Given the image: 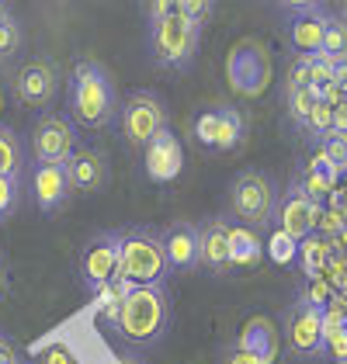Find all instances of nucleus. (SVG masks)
Instances as JSON below:
<instances>
[{
	"mask_svg": "<svg viewBox=\"0 0 347 364\" xmlns=\"http://www.w3.org/2000/svg\"><path fill=\"white\" fill-rule=\"evenodd\" d=\"M118 118L112 73L97 59H77L70 73V122L84 129H108Z\"/></svg>",
	"mask_w": 347,
	"mask_h": 364,
	"instance_id": "1",
	"label": "nucleus"
},
{
	"mask_svg": "<svg viewBox=\"0 0 347 364\" xmlns=\"http://www.w3.org/2000/svg\"><path fill=\"white\" fill-rule=\"evenodd\" d=\"M171 295L164 284L129 288L118 302L112 330L136 347H149V343L164 340V333L171 330Z\"/></svg>",
	"mask_w": 347,
	"mask_h": 364,
	"instance_id": "2",
	"label": "nucleus"
},
{
	"mask_svg": "<svg viewBox=\"0 0 347 364\" xmlns=\"http://www.w3.org/2000/svg\"><path fill=\"white\" fill-rule=\"evenodd\" d=\"M171 267L164 253V236L153 225H132L122 229V260H118V281L129 288H149L167 284Z\"/></svg>",
	"mask_w": 347,
	"mask_h": 364,
	"instance_id": "3",
	"label": "nucleus"
},
{
	"mask_svg": "<svg viewBox=\"0 0 347 364\" xmlns=\"http://www.w3.org/2000/svg\"><path fill=\"white\" fill-rule=\"evenodd\" d=\"M278 181L267 173V170H240L230 181V191H226V205H230L236 225H247V229H267L274 219V208H278Z\"/></svg>",
	"mask_w": 347,
	"mask_h": 364,
	"instance_id": "4",
	"label": "nucleus"
},
{
	"mask_svg": "<svg viewBox=\"0 0 347 364\" xmlns=\"http://www.w3.org/2000/svg\"><path fill=\"white\" fill-rule=\"evenodd\" d=\"M146 42H149V56H153L156 66L188 70L195 63V56H198V49H202V28L174 11V14L160 18V21H149Z\"/></svg>",
	"mask_w": 347,
	"mask_h": 364,
	"instance_id": "5",
	"label": "nucleus"
},
{
	"mask_svg": "<svg viewBox=\"0 0 347 364\" xmlns=\"http://www.w3.org/2000/svg\"><path fill=\"white\" fill-rule=\"evenodd\" d=\"M278 336L295 361H319L323 358V306L316 299H299L285 309Z\"/></svg>",
	"mask_w": 347,
	"mask_h": 364,
	"instance_id": "6",
	"label": "nucleus"
},
{
	"mask_svg": "<svg viewBox=\"0 0 347 364\" xmlns=\"http://www.w3.org/2000/svg\"><path fill=\"white\" fill-rule=\"evenodd\" d=\"M118 125L129 146H146L156 139L164 129H171V112L167 101L156 90H132L122 105H118Z\"/></svg>",
	"mask_w": 347,
	"mask_h": 364,
	"instance_id": "7",
	"label": "nucleus"
},
{
	"mask_svg": "<svg viewBox=\"0 0 347 364\" xmlns=\"http://www.w3.org/2000/svg\"><path fill=\"white\" fill-rule=\"evenodd\" d=\"M118 260H122V232H115V229L94 232L80 250V260H77V271H80L87 291L97 295L101 288L118 281Z\"/></svg>",
	"mask_w": 347,
	"mask_h": 364,
	"instance_id": "8",
	"label": "nucleus"
},
{
	"mask_svg": "<svg viewBox=\"0 0 347 364\" xmlns=\"http://www.w3.org/2000/svg\"><path fill=\"white\" fill-rule=\"evenodd\" d=\"M77 149V125L70 114L42 112L28 132V153L35 164H66Z\"/></svg>",
	"mask_w": 347,
	"mask_h": 364,
	"instance_id": "9",
	"label": "nucleus"
},
{
	"mask_svg": "<svg viewBox=\"0 0 347 364\" xmlns=\"http://www.w3.org/2000/svg\"><path fill=\"white\" fill-rule=\"evenodd\" d=\"M191 132H195L198 146H205V149L233 153V149L243 146L247 118L236 112V108H202V112L191 118Z\"/></svg>",
	"mask_w": 347,
	"mask_h": 364,
	"instance_id": "10",
	"label": "nucleus"
},
{
	"mask_svg": "<svg viewBox=\"0 0 347 364\" xmlns=\"http://www.w3.org/2000/svg\"><path fill=\"white\" fill-rule=\"evenodd\" d=\"M59 66L49 56L28 59L18 73H14V97L25 108H49L59 94Z\"/></svg>",
	"mask_w": 347,
	"mask_h": 364,
	"instance_id": "11",
	"label": "nucleus"
},
{
	"mask_svg": "<svg viewBox=\"0 0 347 364\" xmlns=\"http://www.w3.org/2000/svg\"><path fill=\"white\" fill-rule=\"evenodd\" d=\"M282 11L289 14V46L295 49V56H316L319 46H323V28H326L330 7L302 0V4H282Z\"/></svg>",
	"mask_w": 347,
	"mask_h": 364,
	"instance_id": "12",
	"label": "nucleus"
},
{
	"mask_svg": "<svg viewBox=\"0 0 347 364\" xmlns=\"http://www.w3.org/2000/svg\"><path fill=\"white\" fill-rule=\"evenodd\" d=\"M274 232L289 236L292 243H302L306 236H313L319 225V205L309 201L295 184H289L282 195H278V208H274Z\"/></svg>",
	"mask_w": 347,
	"mask_h": 364,
	"instance_id": "13",
	"label": "nucleus"
},
{
	"mask_svg": "<svg viewBox=\"0 0 347 364\" xmlns=\"http://www.w3.org/2000/svg\"><path fill=\"white\" fill-rule=\"evenodd\" d=\"M108 177H112V164H108V153L97 149V146H77L66 160V181H70V191L73 195H97L108 188Z\"/></svg>",
	"mask_w": 347,
	"mask_h": 364,
	"instance_id": "14",
	"label": "nucleus"
},
{
	"mask_svg": "<svg viewBox=\"0 0 347 364\" xmlns=\"http://www.w3.org/2000/svg\"><path fill=\"white\" fill-rule=\"evenodd\" d=\"M198 267L208 274L233 271V223L223 215H208L198 225Z\"/></svg>",
	"mask_w": 347,
	"mask_h": 364,
	"instance_id": "15",
	"label": "nucleus"
},
{
	"mask_svg": "<svg viewBox=\"0 0 347 364\" xmlns=\"http://www.w3.org/2000/svg\"><path fill=\"white\" fill-rule=\"evenodd\" d=\"M28 188H31V201L38 212L53 215L59 212L73 191H70V181H66V164H35L28 177Z\"/></svg>",
	"mask_w": 347,
	"mask_h": 364,
	"instance_id": "16",
	"label": "nucleus"
},
{
	"mask_svg": "<svg viewBox=\"0 0 347 364\" xmlns=\"http://www.w3.org/2000/svg\"><path fill=\"white\" fill-rule=\"evenodd\" d=\"M143 153H146V177L149 181L171 184V181L181 177V170H184V146H181V139L174 136L171 129H164L156 139L146 142Z\"/></svg>",
	"mask_w": 347,
	"mask_h": 364,
	"instance_id": "17",
	"label": "nucleus"
},
{
	"mask_svg": "<svg viewBox=\"0 0 347 364\" xmlns=\"http://www.w3.org/2000/svg\"><path fill=\"white\" fill-rule=\"evenodd\" d=\"M160 236H164V253H167L171 274H188L198 267V225L188 223V219H177Z\"/></svg>",
	"mask_w": 347,
	"mask_h": 364,
	"instance_id": "18",
	"label": "nucleus"
},
{
	"mask_svg": "<svg viewBox=\"0 0 347 364\" xmlns=\"http://www.w3.org/2000/svg\"><path fill=\"white\" fill-rule=\"evenodd\" d=\"M337 177H341V170L330 167V164H326V156L316 149V153H313V160H306V164L299 167V173H295V181H292V184H295L302 195L309 198V201L323 205L326 198L333 195Z\"/></svg>",
	"mask_w": 347,
	"mask_h": 364,
	"instance_id": "19",
	"label": "nucleus"
},
{
	"mask_svg": "<svg viewBox=\"0 0 347 364\" xmlns=\"http://www.w3.org/2000/svg\"><path fill=\"white\" fill-rule=\"evenodd\" d=\"M233 343H236L240 350L254 354V358L264 361V364H274L278 361V350H282V336H278V330H274V323L264 319V316L247 319V326L240 330V336H236Z\"/></svg>",
	"mask_w": 347,
	"mask_h": 364,
	"instance_id": "20",
	"label": "nucleus"
},
{
	"mask_svg": "<svg viewBox=\"0 0 347 364\" xmlns=\"http://www.w3.org/2000/svg\"><path fill=\"white\" fill-rule=\"evenodd\" d=\"M323 358L347 364V316L337 306H323Z\"/></svg>",
	"mask_w": 347,
	"mask_h": 364,
	"instance_id": "21",
	"label": "nucleus"
},
{
	"mask_svg": "<svg viewBox=\"0 0 347 364\" xmlns=\"http://www.w3.org/2000/svg\"><path fill=\"white\" fill-rule=\"evenodd\" d=\"M25 173V142L11 125H0V177L21 181Z\"/></svg>",
	"mask_w": 347,
	"mask_h": 364,
	"instance_id": "22",
	"label": "nucleus"
},
{
	"mask_svg": "<svg viewBox=\"0 0 347 364\" xmlns=\"http://www.w3.org/2000/svg\"><path fill=\"white\" fill-rule=\"evenodd\" d=\"M319 101V94L313 90V87H292L285 84V90H282V105H285V114H289V122L302 132V125H306V118H309V112H313V105Z\"/></svg>",
	"mask_w": 347,
	"mask_h": 364,
	"instance_id": "23",
	"label": "nucleus"
},
{
	"mask_svg": "<svg viewBox=\"0 0 347 364\" xmlns=\"http://www.w3.org/2000/svg\"><path fill=\"white\" fill-rule=\"evenodd\" d=\"M319 56H326L333 66L347 59V25L330 11L326 18V28H323V46H319Z\"/></svg>",
	"mask_w": 347,
	"mask_h": 364,
	"instance_id": "24",
	"label": "nucleus"
},
{
	"mask_svg": "<svg viewBox=\"0 0 347 364\" xmlns=\"http://www.w3.org/2000/svg\"><path fill=\"white\" fill-rule=\"evenodd\" d=\"M260 260V232L233 223V267H247Z\"/></svg>",
	"mask_w": 347,
	"mask_h": 364,
	"instance_id": "25",
	"label": "nucleus"
},
{
	"mask_svg": "<svg viewBox=\"0 0 347 364\" xmlns=\"http://www.w3.org/2000/svg\"><path fill=\"white\" fill-rule=\"evenodd\" d=\"M330 132H333V108L323 105V101H316L313 112H309V118H306V125H302V136L309 142H323Z\"/></svg>",
	"mask_w": 347,
	"mask_h": 364,
	"instance_id": "26",
	"label": "nucleus"
},
{
	"mask_svg": "<svg viewBox=\"0 0 347 364\" xmlns=\"http://www.w3.org/2000/svg\"><path fill=\"white\" fill-rule=\"evenodd\" d=\"M295 253H302V267H306V274H319L323 264H326V257H330V247H326V240H319L316 232H313V236H306V240L299 243V250Z\"/></svg>",
	"mask_w": 347,
	"mask_h": 364,
	"instance_id": "27",
	"label": "nucleus"
},
{
	"mask_svg": "<svg viewBox=\"0 0 347 364\" xmlns=\"http://www.w3.org/2000/svg\"><path fill=\"white\" fill-rule=\"evenodd\" d=\"M21 49H25V31L18 25V18L11 14V18L0 25V63H11Z\"/></svg>",
	"mask_w": 347,
	"mask_h": 364,
	"instance_id": "28",
	"label": "nucleus"
},
{
	"mask_svg": "<svg viewBox=\"0 0 347 364\" xmlns=\"http://www.w3.org/2000/svg\"><path fill=\"white\" fill-rule=\"evenodd\" d=\"M316 149L323 153V156H326V164H330V167H337L341 173L347 170V139H344V136L330 132V136H326L323 142H316Z\"/></svg>",
	"mask_w": 347,
	"mask_h": 364,
	"instance_id": "29",
	"label": "nucleus"
},
{
	"mask_svg": "<svg viewBox=\"0 0 347 364\" xmlns=\"http://www.w3.org/2000/svg\"><path fill=\"white\" fill-rule=\"evenodd\" d=\"M174 11H177L181 18H188L191 25H198V28H205V21L212 18L215 4H212V0H177V4H174Z\"/></svg>",
	"mask_w": 347,
	"mask_h": 364,
	"instance_id": "30",
	"label": "nucleus"
},
{
	"mask_svg": "<svg viewBox=\"0 0 347 364\" xmlns=\"http://www.w3.org/2000/svg\"><path fill=\"white\" fill-rule=\"evenodd\" d=\"M18 201H21V181L0 177V223L18 212Z\"/></svg>",
	"mask_w": 347,
	"mask_h": 364,
	"instance_id": "31",
	"label": "nucleus"
},
{
	"mask_svg": "<svg viewBox=\"0 0 347 364\" xmlns=\"http://www.w3.org/2000/svg\"><path fill=\"white\" fill-rule=\"evenodd\" d=\"M330 84H333V63L316 53V56H313V63H309V87L319 94L323 87H330Z\"/></svg>",
	"mask_w": 347,
	"mask_h": 364,
	"instance_id": "32",
	"label": "nucleus"
},
{
	"mask_svg": "<svg viewBox=\"0 0 347 364\" xmlns=\"http://www.w3.org/2000/svg\"><path fill=\"white\" fill-rule=\"evenodd\" d=\"M309 63H313V56H292L285 84H292V87H309Z\"/></svg>",
	"mask_w": 347,
	"mask_h": 364,
	"instance_id": "33",
	"label": "nucleus"
},
{
	"mask_svg": "<svg viewBox=\"0 0 347 364\" xmlns=\"http://www.w3.org/2000/svg\"><path fill=\"white\" fill-rule=\"evenodd\" d=\"M299 250V243H292L289 236H282V232H274V240H271V253H274V260L278 264H289L292 257Z\"/></svg>",
	"mask_w": 347,
	"mask_h": 364,
	"instance_id": "34",
	"label": "nucleus"
},
{
	"mask_svg": "<svg viewBox=\"0 0 347 364\" xmlns=\"http://www.w3.org/2000/svg\"><path fill=\"white\" fill-rule=\"evenodd\" d=\"M42 364H77V358H73L63 343H56V347H49V350L42 354Z\"/></svg>",
	"mask_w": 347,
	"mask_h": 364,
	"instance_id": "35",
	"label": "nucleus"
},
{
	"mask_svg": "<svg viewBox=\"0 0 347 364\" xmlns=\"http://www.w3.org/2000/svg\"><path fill=\"white\" fill-rule=\"evenodd\" d=\"M223 364H264V361H257L254 354H247V350H240L236 343H230V350H226Z\"/></svg>",
	"mask_w": 347,
	"mask_h": 364,
	"instance_id": "36",
	"label": "nucleus"
},
{
	"mask_svg": "<svg viewBox=\"0 0 347 364\" xmlns=\"http://www.w3.org/2000/svg\"><path fill=\"white\" fill-rule=\"evenodd\" d=\"M143 11H146V18H149V21H160V18L174 14V0H164V4H146Z\"/></svg>",
	"mask_w": 347,
	"mask_h": 364,
	"instance_id": "37",
	"label": "nucleus"
},
{
	"mask_svg": "<svg viewBox=\"0 0 347 364\" xmlns=\"http://www.w3.org/2000/svg\"><path fill=\"white\" fill-rule=\"evenodd\" d=\"M18 361H21V358H18V347L0 333V364H18Z\"/></svg>",
	"mask_w": 347,
	"mask_h": 364,
	"instance_id": "38",
	"label": "nucleus"
},
{
	"mask_svg": "<svg viewBox=\"0 0 347 364\" xmlns=\"http://www.w3.org/2000/svg\"><path fill=\"white\" fill-rule=\"evenodd\" d=\"M333 132L347 139V101H341V105L333 108Z\"/></svg>",
	"mask_w": 347,
	"mask_h": 364,
	"instance_id": "39",
	"label": "nucleus"
},
{
	"mask_svg": "<svg viewBox=\"0 0 347 364\" xmlns=\"http://www.w3.org/2000/svg\"><path fill=\"white\" fill-rule=\"evenodd\" d=\"M333 87H337V90H341V94L347 97V59L333 66Z\"/></svg>",
	"mask_w": 347,
	"mask_h": 364,
	"instance_id": "40",
	"label": "nucleus"
},
{
	"mask_svg": "<svg viewBox=\"0 0 347 364\" xmlns=\"http://www.w3.org/2000/svg\"><path fill=\"white\" fill-rule=\"evenodd\" d=\"M330 11H333V14H337V18L347 25V0H344V4H337V7H330Z\"/></svg>",
	"mask_w": 347,
	"mask_h": 364,
	"instance_id": "41",
	"label": "nucleus"
},
{
	"mask_svg": "<svg viewBox=\"0 0 347 364\" xmlns=\"http://www.w3.org/2000/svg\"><path fill=\"white\" fill-rule=\"evenodd\" d=\"M7 18H11V7H7V4H4V0H0V25H4V21H7Z\"/></svg>",
	"mask_w": 347,
	"mask_h": 364,
	"instance_id": "42",
	"label": "nucleus"
},
{
	"mask_svg": "<svg viewBox=\"0 0 347 364\" xmlns=\"http://www.w3.org/2000/svg\"><path fill=\"white\" fill-rule=\"evenodd\" d=\"M118 364H139V361H136L132 354H125V358H118Z\"/></svg>",
	"mask_w": 347,
	"mask_h": 364,
	"instance_id": "43",
	"label": "nucleus"
},
{
	"mask_svg": "<svg viewBox=\"0 0 347 364\" xmlns=\"http://www.w3.org/2000/svg\"><path fill=\"white\" fill-rule=\"evenodd\" d=\"M0 295H4V264H0Z\"/></svg>",
	"mask_w": 347,
	"mask_h": 364,
	"instance_id": "44",
	"label": "nucleus"
},
{
	"mask_svg": "<svg viewBox=\"0 0 347 364\" xmlns=\"http://www.w3.org/2000/svg\"><path fill=\"white\" fill-rule=\"evenodd\" d=\"M21 364H28V361H21Z\"/></svg>",
	"mask_w": 347,
	"mask_h": 364,
	"instance_id": "45",
	"label": "nucleus"
},
{
	"mask_svg": "<svg viewBox=\"0 0 347 364\" xmlns=\"http://www.w3.org/2000/svg\"><path fill=\"white\" fill-rule=\"evenodd\" d=\"M344 101H347V97H344Z\"/></svg>",
	"mask_w": 347,
	"mask_h": 364,
	"instance_id": "46",
	"label": "nucleus"
}]
</instances>
